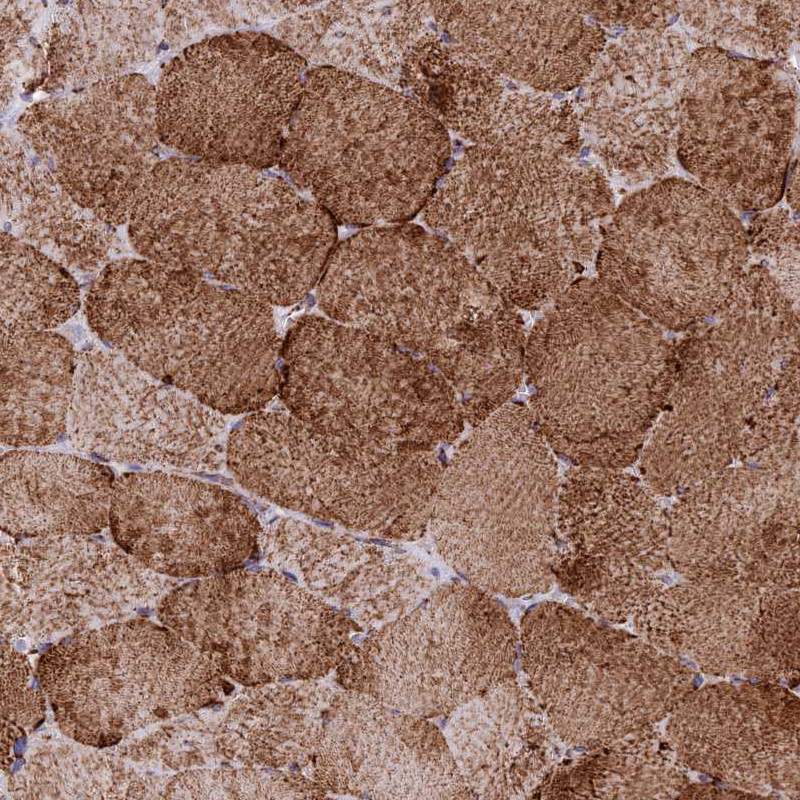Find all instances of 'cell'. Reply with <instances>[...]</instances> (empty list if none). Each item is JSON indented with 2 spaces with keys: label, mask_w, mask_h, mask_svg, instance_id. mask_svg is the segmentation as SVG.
<instances>
[{
  "label": "cell",
  "mask_w": 800,
  "mask_h": 800,
  "mask_svg": "<svg viewBox=\"0 0 800 800\" xmlns=\"http://www.w3.org/2000/svg\"><path fill=\"white\" fill-rule=\"evenodd\" d=\"M128 234L149 261L279 306L310 292L337 236L332 217L283 179L191 157L153 168L132 208Z\"/></svg>",
  "instance_id": "obj_1"
},
{
  "label": "cell",
  "mask_w": 800,
  "mask_h": 800,
  "mask_svg": "<svg viewBox=\"0 0 800 800\" xmlns=\"http://www.w3.org/2000/svg\"><path fill=\"white\" fill-rule=\"evenodd\" d=\"M676 374L661 326L599 280H577L525 344L530 411L576 466L620 469L640 456Z\"/></svg>",
  "instance_id": "obj_2"
},
{
  "label": "cell",
  "mask_w": 800,
  "mask_h": 800,
  "mask_svg": "<svg viewBox=\"0 0 800 800\" xmlns=\"http://www.w3.org/2000/svg\"><path fill=\"white\" fill-rule=\"evenodd\" d=\"M270 305L147 259H116L85 297L97 337L155 378L222 414L257 412L279 392Z\"/></svg>",
  "instance_id": "obj_3"
},
{
  "label": "cell",
  "mask_w": 800,
  "mask_h": 800,
  "mask_svg": "<svg viewBox=\"0 0 800 800\" xmlns=\"http://www.w3.org/2000/svg\"><path fill=\"white\" fill-rule=\"evenodd\" d=\"M610 207L597 178L560 159L480 145L433 192L425 219L513 305L536 310L596 260L595 223Z\"/></svg>",
  "instance_id": "obj_4"
},
{
  "label": "cell",
  "mask_w": 800,
  "mask_h": 800,
  "mask_svg": "<svg viewBox=\"0 0 800 800\" xmlns=\"http://www.w3.org/2000/svg\"><path fill=\"white\" fill-rule=\"evenodd\" d=\"M448 144L415 99L321 66L305 78L279 160L334 221L365 226L401 222L425 206Z\"/></svg>",
  "instance_id": "obj_5"
},
{
  "label": "cell",
  "mask_w": 800,
  "mask_h": 800,
  "mask_svg": "<svg viewBox=\"0 0 800 800\" xmlns=\"http://www.w3.org/2000/svg\"><path fill=\"white\" fill-rule=\"evenodd\" d=\"M559 485L552 449L529 407L504 404L444 467L429 522L438 553L491 594L550 590Z\"/></svg>",
  "instance_id": "obj_6"
},
{
  "label": "cell",
  "mask_w": 800,
  "mask_h": 800,
  "mask_svg": "<svg viewBox=\"0 0 800 800\" xmlns=\"http://www.w3.org/2000/svg\"><path fill=\"white\" fill-rule=\"evenodd\" d=\"M279 392L314 432L379 451H437L460 435L457 393L428 360L332 319L310 315L281 348Z\"/></svg>",
  "instance_id": "obj_7"
},
{
  "label": "cell",
  "mask_w": 800,
  "mask_h": 800,
  "mask_svg": "<svg viewBox=\"0 0 800 800\" xmlns=\"http://www.w3.org/2000/svg\"><path fill=\"white\" fill-rule=\"evenodd\" d=\"M226 466L281 507L382 539L429 527L445 465L437 451H379L320 435L290 413L257 411L230 430Z\"/></svg>",
  "instance_id": "obj_8"
},
{
  "label": "cell",
  "mask_w": 800,
  "mask_h": 800,
  "mask_svg": "<svg viewBox=\"0 0 800 800\" xmlns=\"http://www.w3.org/2000/svg\"><path fill=\"white\" fill-rule=\"evenodd\" d=\"M739 221L702 190L665 185L625 202L602 235L599 281L660 326L680 330L729 302L748 260Z\"/></svg>",
  "instance_id": "obj_9"
},
{
  "label": "cell",
  "mask_w": 800,
  "mask_h": 800,
  "mask_svg": "<svg viewBox=\"0 0 800 800\" xmlns=\"http://www.w3.org/2000/svg\"><path fill=\"white\" fill-rule=\"evenodd\" d=\"M306 61L270 35L235 32L184 48L156 87L161 141L191 158L265 168L280 159Z\"/></svg>",
  "instance_id": "obj_10"
},
{
  "label": "cell",
  "mask_w": 800,
  "mask_h": 800,
  "mask_svg": "<svg viewBox=\"0 0 800 800\" xmlns=\"http://www.w3.org/2000/svg\"><path fill=\"white\" fill-rule=\"evenodd\" d=\"M517 646L515 625L493 594L449 582L377 636L369 676L391 707L450 714L514 676Z\"/></svg>",
  "instance_id": "obj_11"
},
{
  "label": "cell",
  "mask_w": 800,
  "mask_h": 800,
  "mask_svg": "<svg viewBox=\"0 0 800 800\" xmlns=\"http://www.w3.org/2000/svg\"><path fill=\"white\" fill-rule=\"evenodd\" d=\"M17 125L28 149L73 200L110 225L129 221L161 161L156 88L141 74L41 100Z\"/></svg>",
  "instance_id": "obj_12"
},
{
  "label": "cell",
  "mask_w": 800,
  "mask_h": 800,
  "mask_svg": "<svg viewBox=\"0 0 800 800\" xmlns=\"http://www.w3.org/2000/svg\"><path fill=\"white\" fill-rule=\"evenodd\" d=\"M466 260L415 225L365 229L334 247L319 305L334 321L424 356L457 314Z\"/></svg>",
  "instance_id": "obj_13"
},
{
  "label": "cell",
  "mask_w": 800,
  "mask_h": 800,
  "mask_svg": "<svg viewBox=\"0 0 800 800\" xmlns=\"http://www.w3.org/2000/svg\"><path fill=\"white\" fill-rule=\"evenodd\" d=\"M225 414L142 370L113 349L76 353L67 435L109 461L186 472L226 465Z\"/></svg>",
  "instance_id": "obj_14"
},
{
  "label": "cell",
  "mask_w": 800,
  "mask_h": 800,
  "mask_svg": "<svg viewBox=\"0 0 800 800\" xmlns=\"http://www.w3.org/2000/svg\"><path fill=\"white\" fill-rule=\"evenodd\" d=\"M667 514L669 559L695 578L798 577L797 467H727L683 491Z\"/></svg>",
  "instance_id": "obj_15"
},
{
  "label": "cell",
  "mask_w": 800,
  "mask_h": 800,
  "mask_svg": "<svg viewBox=\"0 0 800 800\" xmlns=\"http://www.w3.org/2000/svg\"><path fill=\"white\" fill-rule=\"evenodd\" d=\"M109 526L114 542L145 567L180 577L236 569L259 550L262 528L239 495L164 471L115 479Z\"/></svg>",
  "instance_id": "obj_16"
},
{
  "label": "cell",
  "mask_w": 800,
  "mask_h": 800,
  "mask_svg": "<svg viewBox=\"0 0 800 800\" xmlns=\"http://www.w3.org/2000/svg\"><path fill=\"white\" fill-rule=\"evenodd\" d=\"M457 45L497 74L542 90L574 86L590 70L601 36L576 3L436 2Z\"/></svg>",
  "instance_id": "obj_17"
},
{
  "label": "cell",
  "mask_w": 800,
  "mask_h": 800,
  "mask_svg": "<svg viewBox=\"0 0 800 800\" xmlns=\"http://www.w3.org/2000/svg\"><path fill=\"white\" fill-rule=\"evenodd\" d=\"M668 514L620 469L577 466L560 481L553 561L597 574L658 569L669 559Z\"/></svg>",
  "instance_id": "obj_18"
},
{
  "label": "cell",
  "mask_w": 800,
  "mask_h": 800,
  "mask_svg": "<svg viewBox=\"0 0 800 800\" xmlns=\"http://www.w3.org/2000/svg\"><path fill=\"white\" fill-rule=\"evenodd\" d=\"M473 797H525L549 778L558 736L514 676L452 712L446 734Z\"/></svg>",
  "instance_id": "obj_19"
},
{
  "label": "cell",
  "mask_w": 800,
  "mask_h": 800,
  "mask_svg": "<svg viewBox=\"0 0 800 800\" xmlns=\"http://www.w3.org/2000/svg\"><path fill=\"white\" fill-rule=\"evenodd\" d=\"M259 550L267 562L312 588L391 609L414 603L432 582L418 557L293 518L262 527Z\"/></svg>",
  "instance_id": "obj_20"
},
{
  "label": "cell",
  "mask_w": 800,
  "mask_h": 800,
  "mask_svg": "<svg viewBox=\"0 0 800 800\" xmlns=\"http://www.w3.org/2000/svg\"><path fill=\"white\" fill-rule=\"evenodd\" d=\"M161 3H58L40 34L44 89L88 86L133 73L150 61L162 35Z\"/></svg>",
  "instance_id": "obj_21"
},
{
  "label": "cell",
  "mask_w": 800,
  "mask_h": 800,
  "mask_svg": "<svg viewBox=\"0 0 800 800\" xmlns=\"http://www.w3.org/2000/svg\"><path fill=\"white\" fill-rule=\"evenodd\" d=\"M0 469L6 534L93 535L109 525L115 479L105 465L66 453L11 450Z\"/></svg>",
  "instance_id": "obj_22"
},
{
  "label": "cell",
  "mask_w": 800,
  "mask_h": 800,
  "mask_svg": "<svg viewBox=\"0 0 800 800\" xmlns=\"http://www.w3.org/2000/svg\"><path fill=\"white\" fill-rule=\"evenodd\" d=\"M2 137L3 231L32 245L71 274H98L118 242L112 225L79 205L25 146Z\"/></svg>",
  "instance_id": "obj_23"
},
{
  "label": "cell",
  "mask_w": 800,
  "mask_h": 800,
  "mask_svg": "<svg viewBox=\"0 0 800 800\" xmlns=\"http://www.w3.org/2000/svg\"><path fill=\"white\" fill-rule=\"evenodd\" d=\"M429 3L331 2L273 28L305 61L361 77L399 80L403 61L422 37Z\"/></svg>",
  "instance_id": "obj_24"
},
{
  "label": "cell",
  "mask_w": 800,
  "mask_h": 800,
  "mask_svg": "<svg viewBox=\"0 0 800 800\" xmlns=\"http://www.w3.org/2000/svg\"><path fill=\"white\" fill-rule=\"evenodd\" d=\"M76 369L71 343L53 331L1 336V442L57 443L67 433Z\"/></svg>",
  "instance_id": "obj_25"
},
{
  "label": "cell",
  "mask_w": 800,
  "mask_h": 800,
  "mask_svg": "<svg viewBox=\"0 0 800 800\" xmlns=\"http://www.w3.org/2000/svg\"><path fill=\"white\" fill-rule=\"evenodd\" d=\"M399 80L439 122L470 138L490 124L503 99L499 74L459 45L426 33L407 53Z\"/></svg>",
  "instance_id": "obj_26"
},
{
  "label": "cell",
  "mask_w": 800,
  "mask_h": 800,
  "mask_svg": "<svg viewBox=\"0 0 800 800\" xmlns=\"http://www.w3.org/2000/svg\"><path fill=\"white\" fill-rule=\"evenodd\" d=\"M80 288L61 264L1 233V336L50 331L80 307Z\"/></svg>",
  "instance_id": "obj_27"
},
{
  "label": "cell",
  "mask_w": 800,
  "mask_h": 800,
  "mask_svg": "<svg viewBox=\"0 0 800 800\" xmlns=\"http://www.w3.org/2000/svg\"><path fill=\"white\" fill-rule=\"evenodd\" d=\"M288 14L286 2H170L164 13V38L186 44L204 34Z\"/></svg>",
  "instance_id": "obj_28"
}]
</instances>
